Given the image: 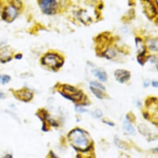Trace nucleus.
Instances as JSON below:
<instances>
[{"mask_svg":"<svg viewBox=\"0 0 158 158\" xmlns=\"http://www.w3.org/2000/svg\"><path fill=\"white\" fill-rule=\"evenodd\" d=\"M18 92H19V93H17L18 97H19L20 99L24 101V102L29 101L32 97V93L28 89H24L19 91Z\"/></svg>","mask_w":158,"mask_h":158,"instance_id":"nucleus-9","label":"nucleus"},{"mask_svg":"<svg viewBox=\"0 0 158 158\" xmlns=\"http://www.w3.org/2000/svg\"><path fill=\"white\" fill-rule=\"evenodd\" d=\"M69 140L75 148L81 150L86 149L87 148L89 141L86 137L85 133L81 130L76 129L71 131L69 135Z\"/></svg>","mask_w":158,"mask_h":158,"instance_id":"nucleus-1","label":"nucleus"},{"mask_svg":"<svg viewBox=\"0 0 158 158\" xmlns=\"http://www.w3.org/2000/svg\"><path fill=\"white\" fill-rule=\"evenodd\" d=\"M116 79L120 83H124L130 78V73L124 69H117L115 72Z\"/></svg>","mask_w":158,"mask_h":158,"instance_id":"nucleus-7","label":"nucleus"},{"mask_svg":"<svg viewBox=\"0 0 158 158\" xmlns=\"http://www.w3.org/2000/svg\"><path fill=\"white\" fill-rule=\"evenodd\" d=\"M42 63L43 65H45L53 70H56L61 67L64 61L61 56L57 54L47 53L42 58Z\"/></svg>","mask_w":158,"mask_h":158,"instance_id":"nucleus-3","label":"nucleus"},{"mask_svg":"<svg viewBox=\"0 0 158 158\" xmlns=\"http://www.w3.org/2000/svg\"><path fill=\"white\" fill-rule=\"evenodd\" d=\"M4 97V95L3 93L1 92H0V98H3Z\"/></svg>","mask_w":158,"mask_h":158,"instance_id":"nucleus-20","label":"nucleus"},{"mask_svg":"<svg viewBox=\"0 0 158 158\" xmlns=\"http://www.w3.org/2000/svg\"><path fill=\"white\" fill-rule=\"evenodd\" d=\"M104 122L105 123H107V124L109 125H110V126H114V124L111 123V122H106V121H104Z\"/></svg>","mask_w":158,"mask_h":158,"instance_id":"nucleus-18","label":"nucleus"},{"mask_svg":"<svg viewBox=\"0 0 158 158\" xmlns=\"http://www.w3.org/2000/svg\"><path fill=\"white\" fill-rule=\"evenodd\" d=\"M102 112H101V111L99 110H96L94 112V113H93V116L96 118L100 117L101 116H102Z\"/></svg>","mask_w":158,"mask_h":158,"instance_id":"nucleus-14","label":"nucleus"},{"mask_svg":"<svg viewBox=\"0 0 158 158\" xmlns=\"http://www.w3.org/2000/svg\"><path fill=\"white\" fill-rule=\"evenodd\" d=\"M21 58H22V55H21V54H19V55L16 56V58H17V59H21Z\"/></svg>","mask_w":158,"mask_h":158,"instance_id":"nucleus-17","label":"nucleus"},{"mask_svg":"<svg viewBox=\"0 0 158 158\" xmlns=\"http://www.w3.org/2000/svg\"><path fill=\"white\" fill-rule=\"evenodd\" d=\"M76 110L78 112H80V113H83V112H85L87 111L86 109H84L83 108H81V107H78V106L76 107Z\"/></svg>","mask_w":158,"mask_h":158,"instance_id":"nucleus-15","label":"nucleus"},{"mask_svg":"<svg viewBox=\"0 0 158 158\" xmlns=\"http://www.w3.org/2000/svg\"><path fill=\"white\" fill-rule=\"evenodd\" d=\"M152 84H153V87H157V82H153V83H152Z\"/></svg>","mask_w":158,"mask_h":158,"instance_id":"nucleus-16","label":"nucleus"},{"mask_svg":"<svg viewBox=\"0 0 158 158\" xmlns=\"http://www.w3.org/2000/svg\"><path fill=\"white\" fill-rule=\"evenodd\" d=\"M17 15V9L13 5H10L6 7L2 14V17L4 21L11 22L14 20Z\"/></svg>","mask_w":158,"mask_h":158,"instance_id":"nucleus-5","label":"nucleus"},{"mask_svg":"<svg viewBox=\"0 0 158 158\" xmlns=\"http://www.w3.org/2000/svg\"><path fill=\"white\" fill-rule=\"evenodd\" d=\"M136 44L137 48L138 50V52L139 53H140V58H141L144 55L145 52H146V48H145L144 44L140 39L136 38Z\"/></svg>","mask_w":158,"mask_h":158,"instance_id":"nucleus-11","label":"nucleus"},{"mask_svg":"<svg viewBox=\"0 0 158 158\" xmlns=\"http://www.w3.org/2000/svg\"><path fill=\"white\" fill-rule=\"evenodd\" d=\"M8 156H9V157H10V156H10V155H8ZM5 157H8V155H6V156ZM9 158H11V157H10Z\"/></svg>","mask_w":158,"mask_h":158,"instance_id":"nucleus-21","label":"nucleus"},{"mask_svg":"<svg viewBox=\"0 0 158 158\" xmlns=\"http://www.w3.org/2000/svg\"><path fill=\"white\" fill-rule=\"evenodd\" d=\"M149 85V83H148V82H145V83H144V86H145V87H147V86H148Z\"/></svg>","mask_w":158,"mask_h":158,"instance_id":"nucleus-19","label":"nucleus"},{"mask_svg":"<svg viewBox=\"0 0 158 158\" xmlns=\"http://www.w3.org/2000/svg\"><path fill=\"white\" fill-rule=\"evenodd\" d=\"M40 6L44 13L47 14H53L58 8L57 3L53 0H44L40 1Z\"/></svg>","mask_w":158,"mask_h":158,"instance_id":"nucleus-4","label":"nucleus"},{"mask_svg":"<svg viewBox=\"0 0 158 158\" xmlns=\"http://www.w3.org/2000/svg\"><path fill=\"white\" fill-rule=\"evenodd\" d=\"M60 92L62 96L74 102H81L84 96L83 93L81 90L66 84L61 86V91Z\"/></svg>","mask_w":158,"mask_h":158,"instance_id":"nucleus-2","label":"nucleus"},{"mask_svg":"<svg viewBox=\"0 0 158 158\" xmlns=\"http://www.w3.org/2000/svg\"><path fill=\"white\" fill-rule=\"evenodd\" d=\"M10 80H11V78L7 75H3L0 76V81H1V83L3 84L8 83V82H9Z\"/></svg>","mask_w":158,"mask_h":158,"instance_id":"nucleus-13","label":"nucleus"},{"mask_svg":"<svg viewBox=\"0 0 158 158\" xmlns=\"http://www.w3.org/2000/svg\"><path fill=\"white\" fill-rule=\"evenodd\" d=\"M123 128L129 135H133L135 133V130L133 128V126H132L128 118H126L124 120L123 123Z\"/></svg>","mask_w":158,"mask_h":158,"instance_id":"nucleus-10","label":"nucleus"},{"mask_svg":"<svg viewBox=\"0 0 158 158\" xmlns=\"http://www.w3.org/2000/svg\"><path fill=\"white\" fill-rule=\"evenodd\" d=\"M147 3L144 5V11L146 14L149 17V18H153L156 14V11L154 4L151 1H146Z\"/></svg>","mask_w":158,"mask_h":158,"instance_id":"nucleus-8","label":"nucleus"},{"mask_svg":"<svg viewBox=\"0 0 158 158\" xmlns=\"http://www.w3.org/2000/svg\"><path fill=\"white\" fill-rule=\"evenodd\" d=\"M90 89L94 94L96 96L97 98L102 99H103V91H105V87L101 84L97 83L96 81H92L90 83Z\"/></svg>","mask_w":158,"mask_h":158,"instance_id":"nucleus-6","label":"nucleus"},{"mask_svg":"<svg viewBox=\"0 0 158 158\" xmlns=\"http://www.w3.org/2000/svg\"><path fill=\"white\" fill-rule=\"evenodd\" d=\"M94 74L97 77L100 81L105 82L107 79V75L105 71L102 70V69H95L93 71Z\"/></svg>","mask_w":158,"mask_h":158,"instance_id":"nucleus-12","label":"nucleus"}]
</instances>
